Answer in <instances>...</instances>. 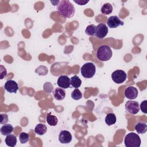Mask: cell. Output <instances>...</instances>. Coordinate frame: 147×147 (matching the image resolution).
Wrapping results in <instances>:
<instances>
[{
	"mask_svg": "<svg viewBox=\"0 0 147 147\" xmlns=\"http://www.w3.org/2000/svg\"><path fill=\"white\" fill-rule=\"evenodd\" d=\"M57 11L63 17L69 18L74 15L75 8L69 1L61 0L57 5Z\"/></svg>",
	"mask_w": 147,
	"mask_h": 147,
	"instance_id": "6da1fadb",
	"label": "cell"
},
{
	"mask_svg": "<svg viewBox=\"0 0 147 147\" xmlns=\"http://www.w3.org/2000/svg\"><path fill=\"white\" fill-rule=\"evenodd\" d=\"M112 51L111 48L106 45L99 47L96 51L97 58L102 61L109 60L112 57Z\"/></svg>",
	"mask_w": 147,
	"mask_h": 147,
	"instance_id": "7a4b0ae2",
	"label": "cell"
},
{
	"mask_svg": "<svg viewBox=\"0 0 147 147\" xmlns=\"http://www.w3.org/2000/svg\"><path fill=\"white\" fill-rule=\"evenodd\" d=\"M141 142V141L140 136L133 132L127 134L124 139L125 145L126 147H140Z\"/></svg>",
	"mask_w": 147,
	"mask_h": 147,
	"instance_id": "3957f363",
	"label": "cell"
},
{
	"mask_svg": "<svg viewBox=\"0 0 147 147\" xmlns=\"http://www.w3.org/2000/svg\"><path fill=\"white\" fill-rule=\"evenodd\" d=\"M82 75L87 79L92 78L96 72V67L94 63L88 62L82 65L80 68Z\"/></svg>",
	"mask_w": 147,
	"mask_h": 147,
	"instance_id": "277c9868",
	"label": "cell"
},
{
	"mask_svg": "<svg viewBox=\"0 0 147 147\" xmlns=\"http://www.w3.org/2000/svg\"><path fill=\"white\" fill-rule=\"evenodd\" d=\"M127 75L123 70L118 69L114 71L111 74V78L114 82L117 84L123 83L126 79Z\"/></svg>",
	"mask_w": 147,
	"mask_h": 147,
	"instance_id": "5b68a950",
	"label": "cell"
},
{
	"mask_svg": "<svg viewBox=\"0 0 147 147\" xmlns=\"http://www.w3.org/2000/svg\"><path fill=\"white\" fill-rule=\"evenodd\" d=\"M125 106L126 111L131 114H136L140 111V105L137 101H127Z\"/></svg>",
	"mask_w": 147,
	"mask_h": 147,
	"instance_id": "8992f818",
	"label": "cell"
},
{
	"mask_svg": "<svg viewBox=\"0 0 147 147\" xmlns=\"http://www.w3.org/2000/svg\"><path fill=\"white\" fill-rule=\"evenodd\" d=\"M108 33V28L105 24H99L96 26L95 36L99 38H104Z\"/></svg>",
	"mask_w": 147,
	"mask_h": 147,
	"instance_id": "52a82bcc",
	"label": "cell"
},
{
	"mask_svg": "<svg viewBox=\"0 0 147 147\" xmlns=\"http://www.w3.org/2000/svg\"><path fill=\"white\" fill-rule=\"evenodd\" d=\"M124 23L117 16H110L107 21V25L110 28H116L119 26L123 25Z\"/></svg>",
	"mask_w": 147,
	"mask_h": 147,
	"instance_id": "ba28073f",
	"label": "cell"
},
{
	"mask_svg": "<svg viewBox=\"0 0 147 147\" xmlns=\"http://www.w3.org/2000/svg\"><path fill=\"white\" fill-rule=\"evenodd\" d=\"M72 135L68 130H61L59 135V141L61 144H67L72 141Z\"/></svg>",
	"mask_w": 147,
	"mask_h": 147,
	"instance_id": "9c48e42d",
	"label": "cell"
},
{
	"mask_svg": "<svg viewBox=\"0 0 147 147\" xmlns=\"http://www.w3.org/2000/svg\"><path fill=\"white\" fill-rule=\"evenodd\" d=\"M57 84L61 88L66 89L70 87V79L67 75H60L57 80Z\"/></svg>",
	"mask_w": 147,
	"mask_h": 147,
	"instance_id": "30bf717a",
	"label": "cell"
},
{
	"mask_svg": "<svg viewBox=\"0 0 147 147\" xmlns=\"http://www.w3.org/2000/svg\"><path fill=\"white\" fill-rule=\"evenodd\" d=\"M4 87L5 89L9 93H16L18 89L17 83L13 80H7L5 83Z\"/></svg>",
	"mask_w": 147,
	"mask_h": 147,
	"instance_id": "8fae6325",
	"label": "cell"
},
{
	"mask_svg": "<svg viewBox=\"0 0 147 147\" xmlns=\"http://www.w3.org/2000/svg\"><path fill=\"white\" fill-rule=\"evenodd\" d=\"M138 90L133 86H129L125 90V96L130 100L135 99L138 96Z\"/></svg>",
	"mask_w": 147,
	"mask_h": 147,
	"instance_id": "7c38bea8",
	"label": "cell"
},
{
	"mask_svg": "<svg viewBox=\"0 0 147 147\" xmlns=\"http://www.w3.org/2000/svg\"><path fill=\"white\" fill-rule=\"evenodd\" d=\"M53 98L57 100H61L65 97V91L63 88H56L53 91Z\"/></svg>",
	"mask_w": 147,
	"mask_h": 147,
	"instance_id": "4fadbf2b",
	"label": "cell"
},
{
	"mask_svg": "<svg viewBox=\"0 0 147 147\" xmlns=\"http://www.w3.org/2000/svg\"><path fill=\"white\" fill-rule=\"evenodd\" d=\"M5 142L8 146L10 147H14L16 145L17 140V137L14 134H10L6 136L5 140Z\"/></svg>",
	"mask_w": 147,
	"mask_h": 147,
	"instance_id": "5bb4252c",
	"label": "cell"
},
{
	"mask_svg": "<svg viewBox=\"0 0 147 147\" xmlns=\"http://www.w3.org/2000/svg\"><path fill=\"white\" fill-rule=\"evenodd\" d=\"M135 130L138 134H144L147 131V125L144 122H138L134 127Z\"/></svg>",
	"mask_w": 147,
	"mask_h": 147,
	"instance_id": "9a60e30c",
	"label": "cell"
},
{
	"mask_svg": "<svg viewBox=\"0 0 147 147\" xmlns=\"http://www.w3.org/2000/svg\"><path fill=\"white\" fill-rule=\"evenodd\" d=\"M13 129L14 128L9 123H5L1 126L0 131L2 135L7 136L12 133V131H13Z\"/></svg>",
	"mask_w": 147,
	"mask_h": 147,
	"instance_id": "2e32d148",
	"label": "cell"
},
{
	"mask_svg": "<svg viewBox=\"0 0 147 147\" xmlns=\"http://www.w3.org/2000/svg\"><path fill=\"white\" fill-rule=\"evenodd\" d=\"M47 131V127L45 124H43V123L37 124L34 128L35 133L40 136H42L44 134H45Z\"/></svg>",
	"mask_w": 147,
	"mask_h": 147,
	"instance_id": "e0dca14e",
	"label": "cell"
},
{
	"mask_svg": "<svg viewBox=\"0 0 147 147\" xmlns=\"http://www.w3.org/2000/svg\"><path fill=\"white\" fill-rule=\"evenodd\" d=\"M105 122L108 126L113 125L117 121V118L114 113H109L106 115L105 117Z\"/></svg>",
	"mask_w": 147,
	"mask_h": 147,
	"instance_id": "ac0fdd59",
	"label": "cell"
},
{
	"mask_svg": "<svg viewBox=\"0 0 147 147\" xmlns=\"http://www.w3.org/2000/svg\"><path fill=\"white\" fill-rule=\"evenodd\" d=\"M47 122L48 124L50 126H56L58 122V119L55 115H51V113H49L47 115V118H46Z\"/></svg>",
	"mask_w": 147,
	"mask_h": 147,
	"instance_id": "d6986e66",
	"label": "cell"
},
{
	"mask_svg": "<svg viewBox=\"0 0 147 147\" xmlns=\"http://www.w3.org/2000/svg\"><path fill=\"white\" fill-rule=\"evenodd\" d=\"M113 6L110 3H106L102 5L100 9V11L102 14L108 15L112 13L113 11Z\"/></svg>",
	"mask_w": 147,
	"mask_h": 147,
	"instance_id": "ffe728a7",
	"label": "cell"
},
{
	"mask_svg": "<svg viewBox=\"0 0 147 147\" xmlns=\"http://www.w3.org/2000/svg\"><path fill=\"white\" fill-rule=\"evenodd\" d=\"M70 83L73 87L78 88L81 86L82 80L77 75H74L70 79Z\"/></svg>",
	"mask_w": 147,
	"mask_h": 147,
	"instance_id": "44dd1931",
	"label": "cell"
},
{
	"mask_svg": "<svg viewBox=\"0 0 147 147\" xmlns=\"http://www.w3.org/2000/svg\"><path fill=\"white\" fill-rule=\"evenodd\" d=\"M95 30H96V26L94 24H91L86 28L85 30V33L88 36H95Z\"/></svg>",
	"mask_w": 147,
	"mask_h": 147,
	"instance_id": "7402d4cb",
	"label": "cell"
},
{
	"mask_svg": "<svg viewBox=\"0 0 147 147\" xmlns=\"http://www.w3.org/2000/svg\"><path fill=\"white\" fill-rule=\"evenodd\" d=\"M19 139L21 144H25L30 140L29 134L25 132H22L19 135Z\"/></svg>",
	"mask_w": 147,
	"mask_h": 147,
	"instance_id": "603a6c76",
	"label": "cell"
},
{
	"mask_svg": "<svg viewBox=\"0 0 147 147\" xmlns=\"http://www.w3.org/2000/svg\"><path fill=\"white\" fill-rule=\"evenodd\" d=\"M71 97L73 99L78 100L82 98V94L79 89L75 88L71 93Z\"/></svg>",
	"mask_w": 147,
	"mask_h": 147,
	"instance_id": "cb8c5ba5",
	"label": "cell"
},
{
	"mask_svg": "<svg viewBox=\"0 0 147 147\" xmlns=\"http://www.w3.org/2000/svg\"><path fill=\"white\" fill-rule=\"evenodd\" d=\"M48 69L46 67L43 66V65H41L39 66L36 70H35V72L38 74V75H41V76H44L48 74Z\"/></svg>",
	"mask_w": 147,
	"mask_h": 147,
	"instance_id": "d4e9b609",
	"label": "cell"
},
{
	"mask_svg": "<svg viewBox=\"0 0 147 147\" xmlns=\"http://www.w3.org/2000/svg\"><path fill=\"white\" fill-rule=\"evenodd\" d=\"M8 122V115L7 114L2 113L0 114V123L5 124Z\"/></svg>",
	"mask_w": 147,
	"mask_h": 147,
	"instance_id": "484cf974",
	"label": "cell"
},
{
	"mask_svg": "<svg viewBox=\"0 0 147 147\" xmlns=\"http://www.w3.org/2000/svg\"><path fill=\"white\" fill-rule=\"evenodd\" d=\"M146 105H147V100H144V101H142L141 103V105L140 106V109H141L142 112L144 113V114H146L147 113V109H146L147 106Z\"/></svg>",
	"mask_w": 147,
	"mask_h": 147,
	"instance_id": "4316f807",
	"label": "cell"
},
{
	"mask_svg": "<svg viewBox=\"0 0 147 147\" xmlns=\"http://www.w3.org/2000/svg\"><path fill=\"white\" fill-rule=\"evenodd\" d=\"M53 90V86L49 82H47L44 85V90L47 92H51Z\"/></svg>",
	"mask_w": 147,
	"mask_h": 147,
	"instance_id": "83f0119b",
	"label": "cell"
},
{
	"mask_svg": "<svg viewBox=\"0 0 147 147\" xmlns=\"http://www.w3.org/2000/svg\"><path fill=\"white\" fill-rule=\"evenodd\" d=\"M7 75V71L6 68L3 66L1 65V79H2Z\"/></svg>",
	"mask_w": 147,
	"mask_h": 147,
	"instance_id": "f1b7e54d",
	"label": "cell"
},
{
	"mask_svg": "<svg viewBox=\"0 0 147 147\" xmlns=\"http://www.w3.org/2000/svg\"><path fill=\"white\" fill-rule=\"evenodd\" d=\"M74 2H75L76 3L78 4L79 5H86V3H87L89 2V1L78 0V1H74Z\"/></svg>",
	"mask_w": 147,
	"mask_h": 147,
	"instance_id": "f546056e",
	"label": "cell"
}]
</instances>
